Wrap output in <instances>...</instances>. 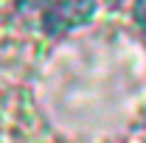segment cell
I'll list each match as a JSON object with an SVG mask.
<instances>
[{"mask_svg": "<svg viewBox=\"0 0 146 143\" xmlns=\"http://www.w3.org/2000/svg\"><path fill=\"white\" fill-rule=\"evenodd\" d=\"M23 6H28L45 34H62L90 20L96 0H23Z\"/></svg>", "mask_w": 146, "mask_h": 143, "instance_id": "cell-1", "label": "cell"}, {"mask_svg": "<svg viewBox=\"0 0 146 143\" xmlns=\"http://www.w3.org/2000/svg\"><path fill=\"white\" fill-rule=\"evenodd\" d=\"M135 20H138V25L146 31V0H138L135 3Z\"/></svg>", "mask_w": 146, "mask_h": 143, "instance_id": "cell-2", "label": "cell"}]
</instances>
